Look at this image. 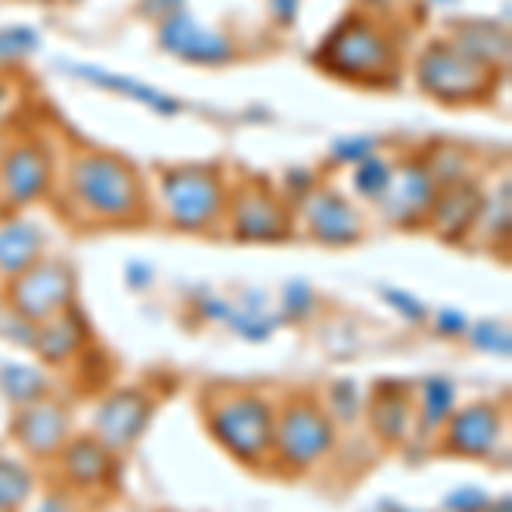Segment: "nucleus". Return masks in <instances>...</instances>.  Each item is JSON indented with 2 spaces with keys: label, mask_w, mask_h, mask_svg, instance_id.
Segmentation results:
<instances>
[{
  "label": "nucleus",
  "mask_w": 512,
  "mask_h": 512,
  "mask_svg": "<svg viewBox=\"0 0 512 512\" xmlns=\"http://www.w3.org/2000/svg\"><path fill=\"white\" fill-rule=\"evenodd\" d=\"M35 492V478L24 465L0 458V512H18Z\"/></svg>",
  "instance_id": "25"
},
{
  "label": "nucleus",
  "mask_w": 512,
  "mask_h": 512,
  "mask_svg": "<svg viewBox=\"0 0 512 512\" xmlns=\"http://www.w3.org/2000/svg\"><path fill=\"white\" fill-rule=\"evenodd\" d=\"M301 216H304V233L321 246H332V250L355 246L366 236L362 212L355 209L342 192H335V188H328V185L304 192Z\"/></svg>",
  "instance_id": "12"
},
{
  "label": "nucleus",
  "mask_w": 512,
  "mask_h": 512,
  "mask_svg": "<svg viewBox=\"0 0 512 512\" xmlns=\"http://www.w3.org/2000/svg\"><path fill=\"white\" fill-rule=\"evenodd\" d=\"M390 178H393V164L386 158H379V154L373 151L369 158H362L359 164H355L352 188H355V195H362L366 202H379V195L386 192Z\"/></svg>",
  "instance_id": "26"
},
{
  "label": "nucleus",
  "mask_w": 512,
  "mask_h": 512,
  "mask_svg": "<svg viewBox=\"0 0 512 512\" xmlns=\"http://www.w3.org/2000/svg\"><path fill=\"white\" fill-rule=\"evenodd\" d=\"M434 198H437V181L431 178L427 164L407 158L403 164H393V178L376 205L386 222H393L400 229H414V226H427Z\"/></svg>",
  "instance_id": "14"
},
{
  "label": "nucleus",
  "mask_w": 512,
  "mask_h": 512,
  "mask_svg": "<svg viewBox=\"0 0 512 512\" xmlns=\"http://www.w3.org/2000/svg\"><path fill=\"white\" fill-rule=\"evenodd\" d=\"M379 294H383V301H386V304H393V308L400 311V315L407 318V321H424V318H427L424 304H420L414 294L400 291V287H383Z\"/></svg>",
  "instance_id": "30"
},
{
  "label": "nucleus",
  "mask_w": 512,
  "mask_h": 512,
  "mask_svg": "<svg viewBox=\"0 0 512 512\" xmlns=\"http://www.w3.org/2000/svg\"><path fill=\"white\" fill-rule=\"evenodd\" d=\"M315 62L328 76L352 86H396L400 82V41L369 11H349L321 41Z\"/></svg>",
  "instance_id": "2"
},
{
  "label": "nucleus",
  "mask_w": 512,
  "mask_h": 512,
  "mask_svg": "<svg viewBox=\"0 0 512 512\" xmlns=\"http://www.w3.org/2000/svg\"><path fill=\"white\" fill-rule=\"evenodd\" d=\"M335 441V420L315 396L297 393L274 407V465L311 472L335 451Z\"/></svg>",
  "instance_id": "5"
},
{
  "label": "nucleus",
  "mask_w": 512,
  "mask_h": 512,
  "mask_svg": "<svg viewBox=\"0 0 512 512\" xmlns=\"http://www.w3.org/2000/svg\"><path fill=\"white\" fill-rule=\"evenodd\" d=\"M311 308H315V294H311V287L304 280L284 284V291H280V311H284V318L301 321L311 315Z\"/></svg>",
  "instance_id": "28"
},
{
  "label": "nucleus",
  "mask_w": 512,
  "mask_h": 512,
  "mask_svg": "<svg viewBox=\"0 0 512 512\" xmlns=\"http://www.w3.org/2000/svg\"><path fill=\"white\" fill-rule=\"evenodd\" d=\"M164 216L181 233H209L226 222L229 188L212 164H178L161 175Z\"/></svg>",
  "instance_id": "6"
},
{
  "label": "nucleus",
  "mask_w": 512,
  "mask_h": 512,
  "mask_svg": "<svg viewBox=\"0 0 512 512\" xmlns=\"http://www.w3.org/2000/svg\"><path fill=\"white\" fill-rule=\"evenodd\" d=\"M369 154H373V140H369V137H352V140H342V144H335L332 158L335 161L359 164L362 158H369Z\"/></svg>",
  "instance_id": "32"
},
{
  "label": "nucleus",
  "mask_w": 512,
  "mask_h": 512,
  "mask_svg": "<svg viewBox=\"0 0 512 512\" xmlns=\"http://www.w3.org/2000/svg\"><path fill=\"white\" fill-rule=\"evenodd\" d=\"M45 256V233L28 219H7L0 226V277H18Z\"/></svg>",
  "instance_id": "20"
},
{
  "label": "nucleus",
  "mask_w": 512,
  "mask_h": 512,
  "mask_svg": "<svg viewBox=\"0 0 512 512\" xmlns=\"http://www.w3.org/2000/svg\"><path fill=\"white\" fill-rule=\"evenodd\" d=\"M454 414V383L444 376H431L417 386L414 396V424L420 437H434L444 420Z\"/></svg>",
  "instance_id": "22"
},
{
  "label": "nucleus",
  "mask_w": 512,
  "mask_h": 512,
  "mask_svg": "<svg viewBox=\"0 0 512 512\" xmlns=\"http://www.w3.org/2000/svg\"><path fill=\"white\" fill-rule=\"evenodd\" d=\"M158 41L168 55H175V59L188 65H205V69H212V65H229L236 59L233 38L209 28L205 21H198L185 7L158 21Z\"/></svg>",
  "instance_id": "11"
},
{
  "label": "nucleus",
  "mask_w": 512,
  "mask_h": 512,
  "mask_svg": "<svg viewBox=\"0 0 512 512\" xmlns=\"http://www.w3.org/2000/svg\"><path fill=\"white\" fill-rule=\"evenodd\" d=\"M451 45H458L465 55H472L489 69H506L509 65V35L495 21H458L451 24Z\"/></svg>",
  "instance_id": "19"
},
{
  "label": "nucleus",
  "mask_w": 512,
  "mask_h": 512,
  "mask_svg": "<svg viewBox=\"0 0 512 512\" xmlns=\"http://www.w3.org/2000/svg\"><path fill=\"white\" fill-rule=\"evenodd\" d=\"M35 4H48V0H35Z\"/></svg>",
  "instance_id": "39"
},
{
  "label": "nucleus",
  "mask_w": 512,
  "mask_h": 512,
  "mask_svg": "<svg viewBox=\"0 0 512 512\" xmlns=\"http://www.w3.org/2000/svg\"><path fill=\"white\" fill-rule=\"evenodd\" d=\"M437 332H441L444 338H458L468 332V318L461 315L458 308H444L437 311Z\"/></svg>",
  "instance_id": "33"
},
{
  "label": "nucleus",
  "mask_w": 512,
  "mask_h": 512,
  "mask_svg": "<svg viewBox=\"0 0 512 512\" xmlns=\"http://www.w3.org/2000/svg\"><path fill=\"white\" fill-rule=\"evenodd\" d=\"M485 506H489V495L482 489H472V485L454 489L448 499H444V512H485Z\"/></svg>",
  "instance_id": "29"
},
{
  "label": "nucleus",
  "mask_w": 512,
  "mask_h": 512,
  "mask_svg": "<svg viewBox=\"0 0 512 512\" xmlns=\"http://www.w3.org/2000/svg\"><path fill=\"white\" fill-rule=\"evenodd\" d=\"M441 451L451 458L485 461L499 451L502 437V410L492 400H478L472 407H461L444 420L441 431Z\"/></svg>",
  "instance_id": "15"
},
{
  "label": "nucleus",
  "mask_w": 512,
  "mask_h": 512,
  "mask_svg": "<svg viewBox=\"0 0 512 512\" xmlns=\"http://www.w3.org/2000/svg\"><path fill=\"white\" fill-rule=\"evenodd\" d=\"M414 79L427 99L451 106V110L489 103L499 89V69H489L472 55H465L448 38H431L420 48Z\"/></svg>",
  "instance_id": "4"
},
{
  "label": "nucleus",
  "mask_w": 512,
  "mask_h": 512,
  "mask_svg": "<svg viewBox=\"0 0 512 512\" xmlns=\"http://www.w3.org/2000/svg\"><path fill=\"white\" fill-rule=\"evenodd\" d=\"M52 379H48L45 366L35 362H0V393L11 403L14 410L28 407V403L41 400V396H52Z\"/></svg>",
  "instance_id": "23"
},
{
  "label": "nucleus",
  "mask_w": 512,
  "mask_h": 512,
  "mask_svg": "<svg viewBox=\"0 0 512 512\" xmlns=\"http://www.w3.org/2000/svg\"><path fill=\"white\" fill-rule=\"evenodd\" d=\"M151 417H154V400L147 396V390L123 386V390H113L96 407L93 437L106 451L123 454L140 441V434L147 431Z\"/></svg>",
  "instance_id": "13"
},
{
  "label": "nucleus",
  "mask_w": 512,
  "mask_h": 512,
  "mask_svg": "<svg viewBox=\"0 0 512 512\" xmlns=\"http://www.w3.org/2000/svg\"><path fill=\"white\" fill-rule=\"evenodd\" d=\"M86 325H82L79 311L69 308L65 315L45 321V325H35V335H31V352L38 355L45 366H62V362H72L79 355V349L86 345Z\"/></svg>",
  "instance_id": "18"
},
{
  "label": "nucleus",
  "mask_w": 512,
  "mask_h": 512,
  "mask_svg": "<svg viewBox=\"0 0 512 512\" xmlns=\"http://www.w3.org/2000/svg\"><path fill=\"white\" fill-rule=\"evenodd\" d=\"M485 512H509V495H502V499H489V506H485Z\"/></svg>",
  "instance_id": "37"
},
{
  "label": "nucleus",
  "mask_w": 512,
  "mask_h": 512,
  "mask_svg": "<svg viewBox=\"0 0 512 512\" xmlns=\"http://www.w3.org/2000/svg\"><path fill=\"white\" fill-rule=\"evenodd\" d=\"M65 195L82 222L93 226H137L151 216L140 171L120 154L76 151L65 171Z\"/></svg>",
  "instance_id": "1"
},
{
  "label": "nucleus",
  "mask_w": 512,
  "mask_h": 512,
  "mask_svg": "<svg viewBox=\"0 0 512 512\" xmlns=\"http://www.w3.org/2000/svg\"><path fill=\"white\" fill-rule=\"evenodd\" d=\"M478 209H482V192H478V185H472V178H465L458 185L437 188L427 226L448 243H458V239L472 236Z\"/></svg>",
  "instance_id": "16"
},
{
  "label": "nucleus",
  "mask_w": 512,
  "mask_h": 512,
  "mask_svg": "<svg viewBox=\"0 0 512 512\" xmlns=\"http://www.w3.org/2000/svg\"><path fill=\"white\" fill-rule=\"evenodd\" d=\"M55 158L38 140H18L0 158V202L24 209L52 192Z\"/></svg>",
  "instance_id": "9"
},
{
  "label": "nucleus",
  "mask_w": 512,
  "mask_h": 512,
  "mask_svg": "<svg viewBox=\"0 0 512 512\" xmlns=\"http://www.w3.org/2000/svg\"><path fill=\"white\" fill-rule=\"evenodd\" d=\"M226 219L239 243H284L294 233L291 209L263 181H246L236 195H229Z\"/></svg>",
  "instance_id": "8"
},
{
  "label": "nucleus",
  "mask_w": 512,
  "mask_h": 512,
  "mask_svg": "<svg viewBox=\"0 0 512 512\" xmlns=\"http://www.w3.org/2000/svg\"><path fill=\"white\" fill-rule=\"evenodd\" d=\"M76 72H79L82 79L96 82V86H103V89H117L120 96L137 99V103L151 106V110H158V113H175V110H178V103H171V99H168V96H161L158 89L140 86V82L127 79V76H110V72H103V69H76Z\"/></svg>",
  "instance_id": "24"
},
{
  "label": "nucleus",
  "mask_w": 512,
  "mask_h": 512,
  "mask_svg": "<svg viewBox=\"0 0 512 512\" xmlns=\"http://www.w3.org/2000/svg\"><path fill=\"white\" fill-rule=\"evenodd\" d=\"M65 472V482L79 492H96L103 485L113 482V465H117V454L106 451L93 434L69 437V444L55 458Z\"/></svg>",
  "instance_id": "17"
},
{
  "label": "nucleus",
  "mask_w": 512,
  "mask_h": 512,
  "mask_svg": "<svg viewBox=\"0 0 512 512\" xmlns=\"http://www.w3.org/2000/svg\"><path fill=\"white\" fill-rule=\"evenodd\" d=\"M72 437V410L55 396H41L14 410L11 441L35 461H55Z\"/></svg>",
  "instance_id": "10"
},
{
  "label": "nucleus",
  "mask_w": 512,
  "mask_h": 512,
  "mask_svg": "<svg viewBox=\"0 0 512 512\" xmlns=\"http://www.w3.org/2000/svg\"><path fill=\"white\" fill-rule=\"evenodd\" d=\"M270 4V18L277 24H294L297 21V11H301V0H267Z\"/></svg>",
  "instance_id": "35"
},
{
  "label": "nucleus",
  "mask_w": 512,
  "mask_h": 512,
  "mask_svg": "<svg viewBox=\"0 0 512 512\" xmlns=\"http://www.w3.org/2000/svg\"><path fill=\"white\" fill-rule=\"evenodd\" d=\"M185 7V0H140V14H147V18L161 21L168 18V14H175Z\"/></svg>",
  "instance_id": "34"
},
{
  "label": "nucleus",
  "mask_w": 512,
  "mask_h": 512,
  "mask_svg": "<svg viewBox=\"0 0 512 512\" xmlns=\"http://www.w3.org/2000/svg\"><path fill=\"white\" fill-rule=\"evenodd\" d=\"M205 431L243 468H267L274 461V403L260 390L222 386L202 400Z\"/></svg>",
  "instance_id": "3"
},
{
  "label": "nucleus",
  "mask_w": 512,
  "mask_h": 512,
  "mask_svg": "<svg viewBox=\"0 0 512 512\" xmlns=\"http://www.w3.org/2000/svg\"><path fill=\"white\" fill-rule=\"evenodd\" d=\"M383 512H414V509H403L400 502H393V499H390V502H383Z\"/></svg>",
  "instance_id": "38"
},
{
  "label": "nucleus",
  "mask_w": 512,
  "mask_h": 512,
  "mask_svg": "<svg viewBox=\"0 0 512 512\" xmlns=\"http://www.w3.org/2000/svg\"><path fill=\"white\" fill-rule=\"evenodd\" d=\"M79 294V274L69 260H55V256H41L18 277H11L4 291V304L14 318L28 321V325H45V321L65 315L76 308Z\"/></svg>",
  "instance_id": "7"
},
{
  "label": "nucleus",
  "mask_w": 512,
  "mask_h": 512,
  "mask_svg": "<svg viewBox=\"0 0 512 512\" xmlns=\"http://www.w3.org/2000/svg\"><path fill=\"white\" fill-rule=\"evenodd\" d=\"M332 407L335 410H328L332 420H349V417H355V410L362 407V393H352L349 383H338V386H332Z\"/></svg>",
  "instance_id": "31"
},
{
  "label": "nucleus",
  "mask_w": 512,
  "mask_h": 512,
  "mask_svg": "<svg viewBox=\"0 0 512 512\" xmlns=\"http://www.w3.org/2000/svg\"><path fill=\"white\" fill-rule=\"evenodd\" d=\"M369 427L383 444H400L414 427V396L407 390H379L369 400Z\"/></svg>",
  "instance_id": "21"
},
{
  "label": "nucleus",
  "mask_w": 512,
  "mask_h": 512,
  "mask_svg": "<svg viewBox=\"0 0 512 512\" xmlns=\"http://www.w3.org/2000/svg\"><path fill=\"white\" fill-rule=\"evenodd\" d=\"M31 512H79V509L72 506V499H65V495H45Z\"/></svg>",
  "instance_id": "36"
},
{
  "label": "nucleus",
  "mask_w": 512,
  "mask_h": 512,
  "mask_svg": "<svg viewBox=\"0 0 512 512\" xmlns=\"http://www.w3.org/2000/svg\"><path fill=\"white\" fill-rule=\"evenodd\" d=\"M468 342H472V349L485 352V355H495V359H509V328L499 325L495 318L489 321H478V325H468Z\"/></svg>",
  "instance_id": "27"
}]
</instances>
